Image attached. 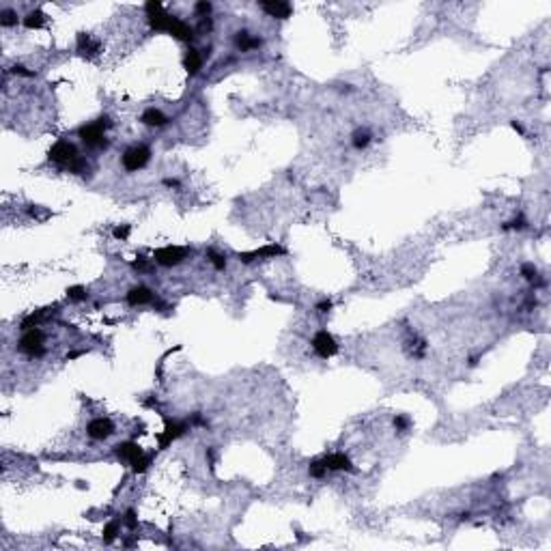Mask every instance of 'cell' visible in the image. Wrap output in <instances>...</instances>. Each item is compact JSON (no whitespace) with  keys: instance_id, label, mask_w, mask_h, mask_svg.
<instances>
[{"instance_id":"cell-1","label":"cell","mask_w":551,"mask_h":551,"mask_svg":"<svg viewBox=\"0 0 551 551\" xmlns=\"http://www.w3.org/2000/svg\"><path fill=\"white\" fill-rule=\"evenodd\" d=\"M112 127V119L108 115H101L99 119H95L93 123H86L78 129V136L80 140L91 149H108V138H106V129Z\"/></svg>"},{"instance_id":"cell-2","label":"cell","mask_w":551,"mask_h":551,"mask_svg":"<svg viewBox=\"0 0 551 551\" xmlns=\"http://www.w3.org/2000/svg\"><path fill=\"white\" fill-rule=\"evenodd\" d=\"M43 332L39 328H32V330H26L24 336L20 338V345H17V349L22 353H26L30 359H39L46 355V347H43Z\"/></svg>"},{"instance_id":"cell-3","label":"cell","mask_w":551,"mask_h":551,"mask_svg":"<svg viewBox=\"0 0 551 551\" xmlns=\"http://www.w3.org/2000/svg\"><path fill=\"white\" fill-rule=\"evenodd\" d=\"M151 160V149L144 147V144H136V147H129L121 157V164L127 173H136L140 168H144Z\"/></svg>"},{"instance_id":"cell-4","label":"cell","mask_w":551,"mask_h":551,"mask_svg":"<svg viewBox=\"0 0 551 551\" xmlns=\"http://www.w3.org/2000/svg\"><path fill=\"white\" fill-rule=\"evenodd\" d=\"M189 256L187 248H179V245H166V248H157L153 252V261L162 267H175L179 263H183Z\"/></svg>"},{"instance_id":"cell-5","label":"cell","mask_w":551,"mask_h":551,"mask_svg":"<svg viewBox=\"0 0 551 551\" xmlns=\"http://www.w3.org/2000/svg\"><path fill=\"white\" fill-rule=\"evenodd\" d=\"M166 426L164 431L157 435V444H160V450H166L168 446H170L175 440H179L181 435H185L189 431V422H175L170 418H164Z\"/></svg>"},{"instance_id":"cell-6","label":"cell","mask_w":551,"mask_h":551,"mask_svg":"<svg viewBox=\"0 0 551 551\" xmlns=\"http://www.w3.org/2000/svg\"><path fill=\"white\" fill-rule=\"evenodd\" d=\"M78 157V149L69 140H59L52 144V149L48 151V160L59 164V166H69Z\"/></svg>"},{"instance_id":"cell-7","label":"cell","mask_w":551,"mask_h":551,"mask_svg":"<svg viewBox=\"0 0 551 551\" xmlns=\"http://www.w3.org/2000/svg\"><path fill=\"white\" fill-rule=\"evenodd\" d=\"M312 349H314V353H317L319 357L328 359V357H334L336 353H338V343L334 340V336H332V334H328L325 330H321V332L314 334V338H312Z\"/></svg>"},{"instance_id":"cell-8","label":"cell","mask_w":551,"mask_h":551,"mask_svg":"<svg viewBox=\"0 0 551 551\" xmlns=\"http://www.w3.org/2000/svg\"><path fill=\"white\" fill-rule=\"evenodd\" d=\"M287 254V250L282 245L278 243H269V245H263V248L258 250H252V252H239L237 258L241 263H252V261H258V258H276V256H282Z\"/></svg>"},{"instance_id":"cell-9","label":"cell","mask_w":551,"mask_h":551,"mask_svg":"<svg viewBox=\"0 0 551 551\" xmlns=\"http://www.w3.org/2000/svg\"><path fill=\"white\" fill-rule=\"evenodd\" d=\"M86 433L91 440H108V437L115 433V424H112L110 418H95L88 422Z\"/></svg>"},{"instance_id":"cell-10","label":"cell","mask_w":551,"mask_h":551,"mask_svg":"<svg viewBox=\"0 0 551 551\" xmlns=\"http://www.w3.org/2000/svg\"><path fill=\"white\" fill-rule=\"evenodd\" d=\"M261 9L269 17H276V20H287V17H291V13H293V7H291L289 3H284V0H263Z\"/></svg>"},{"instance_id":"cell-11","label":"cell","mask_w":551,"mask_h":551,"mask_svg":"<svg viewBox=\"0 0 551 551\" xmlns=\"http://www.w3.org/2000/svg\"><path fill=\"white\" fill-rule=\"evenodd\" d=\"M75 50H78V54H80V56L93 59V56L99 54L101 43L95 41L91 35H86V32H80V35H78V39H75Z\"/></svg>"},{"instance_id":"cell-12","label":"cell","mask_w":551,"mask_h":551,"mask_svg":"<svg viewBox=\"0 0 551 551\" xmlns=\"http://www.w3.org/2000/svg\"><path fill=\"white\" fill-rule=\"evenodd\" d=\"M323 465L328 467L330 471H355L353 463H351V459L343 454V452H334V454H328V457H323Z\"/></svg>"},{"instance_id":"cell-13","label":"cell","mask_w":551,"mask_h":551,"mask_svg":"<svg viewBox=\"0 0 551 551\" xmlns=\"http://www.w3.org/2000/svg\"><path fill=\"white\" fill-rule=\"evenodd\" d=\"M115 454L121 459V461H125V463H134L136 459H140L144 452H142V448L136 444V442H123L119 446H115Z\"/></svg>"},{"instance_id":"cell-14","label":"cell","mask_w":551,"mask_h":551,"mask_svg":"<svg viewBox=\"0 0 551 551\" xmlns=\"http://www.w3.org/2000/svg\"><path fill=\"white\" fill-rule=\"evenodd\" d=\"M127 303L129 306H144V303H153L155 301V293L147 287H134L127 291Z\"/></svg>"},{"instance_id":"cell-15","label":"cell","mask_w":551,"mask_h":551,"mask_svg":"<svg viewBox=\"0 0 551 551\" xmlns=\"http://www.w3.org/2000/svg\"><path fill=\"white\" fill-rule=\"evenodd\" d=\"M175 20H177V15H170V13H166V11H160V13H155V15L149 17V26L153 30H157V32H170Z\"/></svg>"},{"instance_id":"cell-16","label":"cell","mask_w":551,"mask_h":551,"mask_svg":"<svg viewBox=\"0 0 551 551\" xmlns=\"http://www.w3.org/2000/svg\"><path fill=\"white\" fill-rule=\"evenodd\" d=\"M235 46H237L241 52H250V50H256L263 46V39L261 37H252L248 30H239L237 35H235Z\"/></svg>"},{"instance_id":"cell-17","label":"cell","mask_w":551,"mask_h":551,"mask_svg":"<svg viewBox=\"0 0 551 551\" xmlns=\"http://www.w3.org/2000/svg\"><path fill=\"white\" fill-rule=\"evenodd\" d=\"M170 35L175 37V39H179V41H192L194 37H196V28H192L187 24V22H183V20H175V24H173V28H170Z\"/></svg>"},{"instance_id":"cell-18","label":"cell","mask_w":551,"mask_h":551,"mask_svg":"<svg viewBox=\"0 0 551 551\" xmlns=\"http://www.w3.org/2000/svg\"><path fill=\"white\" fill-rule=\"evenodd\" d=\"M140 121L144 123V125H149V127H164L170 119H168L162 110H157V108H147V110L142 112Z\"/></svg>"},{"instance_id":"cell-19","label":"cell","mask_w":551,"mask_h":551,"mask_svg":"<svg viewBox=\"0 0 551 551\" xmlns=\"http://www.w3.org/2000/svg\"><path fill=\"white\" fill-rule=\"evenodd\" d=\"M183 67H185V71L189 75H196L200 71V67H202V54H200V50L189 48L185 52V56H183Z\"/></svg>"},{"instance_id":"cell-20","label":"cell","mask_w":551,"mask_h":551,"mask_svg":"<svg viewBox=\"0 0 551 551\" xmlns=\"http://www.w3.org/2000/svg\"><path fill=\"white\" fill-rule=\"evenodd\" d=\"M46 13H43L41 9H35V11H30V13L24 17V26L28 28V30H37V28H41L43 24H46Z\"/></svg>"},{"instance_id":"cell-21","label":"cell","mask_w":551,"mask_h":551,"mask_svg":"<svg viewBox=\"0 0 551 551\" xmlns=\"http://www.w3.org/2000/svg\"><path fill=\"white\" fill-rule=\"evenodd\" d=\"M48 310H50V308H41V310H37V312H30L28 317H26L24 321H22V330L26 332V330H32V328H37V325H39V323H41L43 319L48 317Z\"/></svg>"},{"instance_id":"cell-22","label":"cell","mask_w":551,"mask_h":551,"mask_svg":"<svg viewBox=\"0 0 551 551\" xmlns=\"http://www.w3.org/2000/svg\"><path fill=\"white\" fill-rule=\"evenodd\" d=\"M67 170H69L71 175H80V177H84V175L91 173V164H88L82 155H78L75 160H73L69 166H67Z\"/></svg>"},{"instance_id":"cell-23","label":"cell","mask_w":551,"mask_h":551,"mask_svg":"<svg viewBox=\"0 0 551 551\" xmlns=\"http://www.w3.org/2000/svg\"><path fill=\"white\" fill-rule=\"evenodd\" d=\"M370 138H373V136H370V134H368L366 129H355V131L351 134V144H353L355 149L362 151V149H366L368 144H370Z\"/></svg>"},{"instance_id":"cell-24","label":"cell","mask_w":551,"mask_h":551,"mask_svg":"<svg viewBox=\"0 0 551 551\" xmlns=\"http://www.w3.org/2000/svg\"><path fill=\"white\" fill-rule=\"evenodd\" d=\"M86 297H88V291H86L84 287H80V284H75V287H69V289H67V299H69V301L80 303V301H84Z\"/></svg>"},{"instance_id":"cell-25","label":"cell","mask_w":551,"mask_h":551,"mask_svg":"<svg viewBox=\"0 0 551 551\" xmlns=\"http://www.w3.org/2000/svg\"><path fill=\"white\" fill-rule=\"evenodd\" d=\"M17 24V13L13 9H5L3 13H0V26L3 28H11Z\"/></svg>"},{"instance_id":"cell-26","label":"cell","mask_w":551,"mask_h":551,"mask_svg":"<svg viewBox=\"0 0 551 551\" xmlns=\"http://www.w3.org/2000/svg\"><path fill=\"white\" fill-rule=\"evenodd\" d=\"M207 258H209V263L218 269V272H222V269H226V256L216 252V250H209L207 252Z\"/></svg>"},{"instance_id":"cell-27","label":"cell","mask_w":551,"mask_h":551,"mask_svg":"<svg viewBox=\"0 0 551 551\" xmlns=\"http://www.w3.org/2000/svg\"><path fill=\"white\" fill-rule=\"evenodd\" d=\"M151 461H153V457H151V454H142L140 459H136V461H134V463H131V469L136 471V474H144V471L149 469Z\"/></svg>"},{"instance_id":"cell-28","label":"cell","mask_w":551,"mask_h":551,"mask_svg":"<svg viewBox=\"0 0 551 551\" xmlns=\"http://www.w3.org/2000/svg\"><path fill=\"white\" fill-rule=\"evenodd\" d=\"M308 471H310V476H312V478H325V474H328L330 469L323 465V461H321V459H317V461H312V463H310Z\"/></svg>"},{"instance_id":"cell-29","label":"cell","mask_w":551,"mask_h":551,"mask_svg":"<svg viewBox=\"0 0 551 551\" xmlns=\"http://www.w3.org/2000/svg\"><path fill=\"white\" fill-rule=\"evenodd\" d=\"M117 536H119V523L117 521H110L104 527V543H112Z\"/></svg>"},{"instance_id":"cell-30","label":"cell","mask_w":551,"mask_h":551,"mask_svg":"<svg viewBox=\"0 0 551 551\" xmlns=\"http://www.w3.org/2000/svg\"><path fill=\"white\" fill-rule=\"evenodd\" d=\"M521 276L527 280V282H534V280L538 278V269L532 263H523L521 265Z\"/></svg>"},{"instance_id":"cell-31","label":"cell","mask_w":551,"mask_h":551,"mask_svg":"<svg viewBox=\"0 0 551 551\" xmlns=\"http://www.w3.org/2000/svg\"><path fill=\"white\" fill-rule=\"evenodd\" d=\"M129 233H131V226L129 224H119V226L112 229V235H115V239H127L129 237Z\"/></svg>"},{"instance_id":"cell-32","label":"cell","mask_w":551,"mask_h":551,"mask_svg":"<svg viewBox=\"0 0 551 551\" xmlns=\"http://www.w3.org/2000/svg\"><path fill=\"white\" fill-rule=\"evenodd\" d=\"M525 226H527L525 220L519 216V218H515V220H510V222H506L502 229H504V231H523Z\"/></svg>"},{"instance_id":"cell-33","label":"cell","mask_w":551,"mask_h":551,"mask_svg":"<svg viewBox=\"0 0 551 551\" xmlns=\"http://www.w3.org/2000/svg\"><path fill=\"white\" fill-rule=\"evenodd\" d=\"M194 11H196V15H200V17H209V13H211V3H207V0H200V3L194 5Z\"/></svg>"},{"instance_id":"cell-34","label":"cell","mask_w":551,"mask_h":551,"mask_svg":"<svg viewBox=\"0 0 551 551\" xmlns=\"http://www.w3.org/2000/svg\"><path fill=\"white\" fill-rule=\"evenodd\" d=\"M144 11H147V17L155 15V13H160V11H164L162 3H157V0H149L147 5H144Z\"/></svg>"},{"instance_id":"cell-35","label":"cell","mask_w":551,"mask_h":551,"mask_svg":"<svg viewBox=\"0 0 551 551\" xmlns=\"http://www.w3.org/2000/svg\"><path fill=\"white\" fill-rule=\"evenodd\" d=\"M123 521H125V525L129 527V530H136V527H138V517H136V510H131V508H129V510L125 512V519H123Z\"/></svg>"},{"instance_id":"cell-36","label":"cell","mask_w":551,"mask_h":551,"mask_svg":"<svg viewBox=\"0 0 551 551\" xmlns=\"http://www.w3.org/2000/svg\"><path fill=\"white\" fill-rule=\"evenodd\" d=\"M131 267H134V269H138V272H151V269H153L144 256H138V261H131Z\"/></svg>"},{"instance_id":"cell-37","label":"cell","mask_w":551,"mask_h":551,"mask_svg":"<svg viewBox=\"0 0 551 551\" xmlns=\"http://www.w3.org/2000/svg\"><path fill=\"white\" fill-rule=\"evenodd\" d=\"M394 429L396 431H407L409 429V418L407 415H396L394 418Z\"/></svg>"},{"instance_id":"cell-38","label":"cell","mask_w":551,"mask_h":551,"mask_svg":"<svg viewBox=\"0 0 551 551\" xmlns=\"http://www.w3.org/2000/svg\"><path fill=\"white\" fill-rule=\"evenodd\" d=\"M211 28H213V22H211V17H200V24H198V28H196V32H211Z\"/></svg>"},{"instance_id":"cell-39","label":"cell","mask_w":551,"mask_h":551,"mask_svg":"<svg viewBox=\"0 0 551 551\" xmlns=\"http://www.w3.org/2000/svg\"><path fill=\"white\" fill-rule=\"evenodd\" d=\"M11 73H15V75H24V78H32V75H35V71H28L24 65H13V67H11Z\"/></svg>"},{"instance_id":"cell-40","label":"cell","mask_w":551,"mask_h":551,"mask_svg":"<svg viewBox=\"0 0 551 551\" xmlns=\"http://www.w3.org/2000/svg\"><path fill=\"white\" fill-rule=\"evenodd\" d=\"M189 426H207V420L196 411V413H192V418H189Z\"/></svg>"},{"instance_id":"cell-41","label":"cell","mask_w":551,"mask_h":551,"mask_svg":"<svg viewBox=\"0 0 551 551\" xmlns=\"http://www.w3.org/2000/svg\"><path fill=\"white\" fill-rule=\"evenodd\" d=\"M330 310H332V301H330V299H323V301L317 303V312L325 314V312H330Z\"/></svg>"},{"instance_id":"cell-42","label":"cell","mask_w":551,"mask_h":551,"mask_svg":"<svg viewBox=\"0 0 551 551\" xmlns=\"http://www.w3.org/2000/svg\"><path fill=\"white\" fill-rule=\"evenodd\" d=\"M510 125H512V129H515V131H519V134H521V136H523V134H525V129H523V125H521V123H519V121H517V119H515V121H510Z\"/></svg>"},{"instance_id":"cell-43","label":"cell","mask_w":551,"mask_h":551,"mask_svg":"<svg viewBox=\"0 0 551 551\" xmlns=\"http://www.w3.org/2000/svg\"><path fill=\"white\" fill-rule=\"evenodd\" d=\"M164 185H166V187H175V189H177V187L181 185V183H179L177 179H164Z\"/></svg>"},{"instance_id":"cell-44","label":"cell","mask_w":551,"mask_h":551,"mask_svg":"<svg viewBox=\"0 0 551 551\" xmlns=\"http://www.w3.org/2000/svg\"><path fill=\"white\" fill-rule=\"evenodd\" d=\"M86 351L84 349H78V351H69L67 353V359H75V357H80V355H84Z\"/></svg>"}]
</instances>
